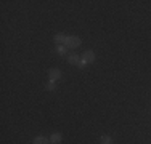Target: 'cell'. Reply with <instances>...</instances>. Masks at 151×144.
<instances>
[{
  "instance_id": "cell-1",
  "label": "cell",
  "mask_w": 151,
  "mask_h": 144,
  "mask_svg": "<svg viewBox=\"0 0 151 144\" xmlns=\"http://www.w3.org/2000/svg\"><path fill=\"white\" fill-rule=\"evenodd\" d=\"M81 43L82 42L77 35H68L66 42H64V46H66V48H77V46H81Z\"/></svg>"
},
{
  "instance_id": "cell-2",
  "label": "cell",
  "mask_w": 151,
  "mask_h": 144,
  "mask_svg": "<svg viewBox=\"0 0 151 144\" xmlns=\"http://www.w3.org/2000/svg\"><path fill=\"white\" fill-rule=\"evenodd\" d=\"M82 61H84L85 64H90L95 61V53L92 51V50H87L85 53H82Z\"/></svg>"
},
{
  "instance_id": "cell-3",
  "label": "cell",
  "mask_w": 151,
  "mask_h": 144,
  "mask_svg": "<svg viewBox=\"0 0 151 144\" xmlns=\"http://www.w3.org/2000/svg\"><path fill=\"white\" fill-rule=\"evenodd\" d=\"M61 78V71L60 69H50L48 71V82H56Z\"/></svg>"
},
{
  "instance_id": "cell-4",
  "label": "cell",
  "mask_w": 151,
  "mask_h": 144,
  "mask_svg": "<svg viewBox=\"0 0 151 144\" xmlns=\"http://www.w3.org/2000/svg\"><path fill=\"white\" fill-rule=\"evenodd\" d=\"M81 61H82V58L79 56V55H74V53L68 56V63H69V64H74V66H79V63H81Z\"/></svg>"
},
{
  "instance_id": "cell-5",
  "label": "cell",
  "mask_w": 151,
  "mask_h": 144,
  "mask_svg": "<svg viewBox=\"0 0 151 144\" xmlns=\"http://www.w3.org/2000/svg\"><path fill=\"white\" fill-rule=\"evenodd\" d=\"M61 139H63L61 133H53V135L50 136V143L52 144H58V143H61Z\"/></svg>"
},
{
  "instance_id": "cell-6",
  "label": "cell",
  "mask_w": 151,
  "mask_h": 144,
  "mask_svg": "<svg viewBox=\"0 0 151 144\" xmlns=\"http://www.w3.org/2000/svg\"><path fill=\"white\" fill-rule=\"evenodd\" d=\"M34 144H52L50 143L48 138H45V136H37V138H34Z\"/></svg>"
},
{
  "instance_id": "cell-7",
  "label": "cell",
  "mask_w": 151,
  "mask_h": 144,
  "mask_svg": "<svg viewBox=\"0 0 151 144\" xmlns=\"http://www.w3.org/2000/svg\"><path fill=\"white\" fill-rule=\"evenodd\" d=\"M66 37L68 35H64V34H56L55 35V42H56V45H64V42H66Z\"/></svg>"
},
{
  "instance_id": "cell-8",
  "label": "cell",
  "mask_w": 151,
  "mask_h": 144,
  "mask_svg": "<svg viewBox=\"0 0 151 144\" xmlns=\"http://www.w3.org/2000/svg\"><path fill=\"white\" fill-rule=\"evenodd\" d=\"M55 50H56V53H58V55H61V56H64V55L68 53V48H66L64 45H56Z\"/></svg>"
},
{
  "instance_id": "cell-9",
  "label": "cell",
  "mask_w": 151,
  "mask_h": 144,
  "mask_svg": "<svg viewBox=\"0 0 151 144\" xmlns=\"http://www.w3.org/2000/svg\"><path fill=\"white\" fill-rule=\"evenodd\" d=\"M100 144H113V138H111V136H101Z\"/></svg>"
},
{
  "instance_id": "cell-10",
  "label": "cell",
  "mask_w": 151,
  "mask_h": 144,
  "mask_svg": "<svg viewBox=\"0 0 151 144\" xmlns=\"http://www.w3.org/2000/svg\"><path fill=\"white\" fill-rule=\"evenodd\" d=\"M47 90H48V91H53V90H55V82H48V83H47Z\"/></svg>"
}]
</instances>
